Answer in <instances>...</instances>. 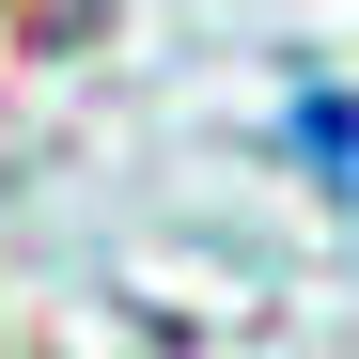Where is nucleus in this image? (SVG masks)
<instances>
[{
    "mask_svg": "<svg viewBox=\"0 0 359 359\" xmlns=\"http://www.w3.org/2000/svg\"><path fill=\"white\" fill-rule=\"evenodd\" d=\"M297 141L328 156V188H359V109H328V94H313V109H297Z\"/></svg>",
    "mask_w": 359,
    "mask_h": 359,
    "instance_id": "1",
    "label": "nucleus"
}]
</instances>
